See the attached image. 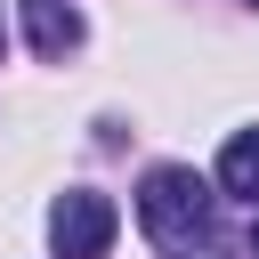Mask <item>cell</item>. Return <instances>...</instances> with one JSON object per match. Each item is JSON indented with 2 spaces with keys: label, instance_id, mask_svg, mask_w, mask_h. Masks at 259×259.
Wrapping results in <instances>:
<instances>
[{
  "label": "cell",
  "instance_id": "cell-4",
  "mask_svg": "<svg viewBox=\"0 0 259 259\" xmlns=\"http://www.w3.org/2000/svg\"><path fill=\"white\" fill-rule=\"evenodd\" d=\"M219 194L259 202V130H235V138H227V154H219Z\"/></svg>",
  "mask_w": 259,
  "mask_h": 259
},
{
  "label": "cell",
  "instance_id": "cell-6",
  "mask_svg": "<svg viewBox=\"0 0 259 259\" xmlns=\"http://www.w3.org/2000/svg\"><path fill=\"white\" fill-rule=\"evenodd\" d=\"M251 8H259V0H251Z\"/></svg>",
  "mask_w": 259,
  "mask_h": 259
},
{
  "label": "cell",
  "instance_id": "cell-3",
  "mask_svg": "<svg viewBox=\"0 0 259 259\" xmlns=\"http://www.w3.org/2000/svg\"><path fill=\"white\" fill-rule=\"evenodd\" d=\"M24 40H32L40 57L81 49V8H65V0H24Z\"/></svg>",
  "mask_w": 259,
  "mask_h": 259
},
{
  "label": "cell",
  "instance_id": "cell-1",
  "mask_svg": "<svg viewBox=\"0 0 259 259\" xmlns=\"http://www.w3.org/2000/svg\"><path fill=\"white\" fill-rule=\"evenodd\" d=\"M210 186L194 178V170H178V162H162V170H146V186H138V227L162 243V251H202L210 243Z\"/></svg>",
  "mask_w": 259,
  "mask_h": 259
},
{
  "label": "cell",
  "instance_id": "cell-7",
  "mask_svg": "<svg viewBox=\"0 0 259 259\" xmlns=\"http://www.w3.org/2000/svg\"><path fill=\"white\" fill-rule=\"evenodd\" d=\"M0 40H8V32H0Z\"/></svg>",
  "mask_w": 259,
  "mask_h": 259
},
{
  "label": "cell",
  "instance_id": "cell-2",
  "mask_svg": "<svg viewBox=\"0 0 259 259\" xmlns=\"http://www.w3.org/2000/svg\"><path fill=\"white\" fill-rule=\"evenodd\" d=\"M113 202L105 194H89V186H73V194H57L49 202V243H57V259H105L113 251Z\"/></svg>",
  "mask_w": 259,
  "mask_h": 259
},
{
  "label": "cell",
  "instance_id": "cell-5",
  "mask_svg": "<svg viewBox=\"0 0 259 259\" xmlns=\"http://www.w3.org/2000/svg\"><path fill=\"white\" fill-rule=\"evenodd\" d=\"M251 259H259V227H251Z\"/></svg>",
  "mask_w": 259,
  "mask_h": 259
}]
</instances>
